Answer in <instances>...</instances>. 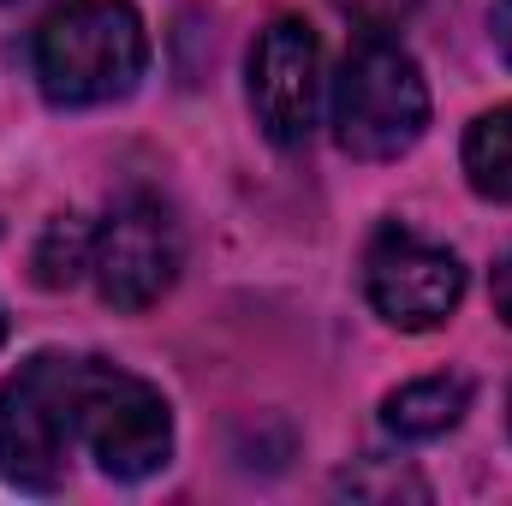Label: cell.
I'll return each instance as SVG.
<instances>
[{
    "label": "cell",
    "instance_id": "6da1fadb",
    "mask_svg": "<svg viewBox=\"0 0 512 506\" xmlns=\"http://www.w3.org/2000/svg\"><path fill=\"white\" fill-rule=\"evenodd\" d=\"M30 66L54 108H108L149 72V30L131 0H60L30 36Z\"/></svg>",
    "mask_w": 512,
    "mask_h": 506
},
{
    "label": "cell",
    "instance_id": "7a4b0ae2",
    "mask_svg": "<svg viewBox=\"0 0 512 506\" xmlns=\"http://www.w3.org/2000/svg\"><path fill=\"white\" fill-rule=\"evenodd\" d=\"M429 131V84L393 36H358L334 78V137L352 161H399Z\"/></svg>",
    "mask_w": 512,
    "mask_h": 506
},
{
    "label": "cell",
    "instance_id": "3957f363",
    "mask_svg": "<svg viewBox=\"0 0 512 506\" xmlns=\"http://www.w3.org/2000/svg\"><path fill=\"white\" fill-rule=\"evenodd\" d=\"M78 364L66 352H36L0 387V483L54 495L78 453Z\"/></svg>",
    "mask_w": 512,
    "mask_h": 506
},
{
    "label": "cell",
    "instance_id": "277c9868",
    "mask_svg": "<svg viewBox=\"0 0 512 506\" xmlns=\"http://www.w3.org/2000/svg\"><path fill=\"white\" fill-rule=\"evenodd\" d=\"M78 447L114 483H143L173 459V411L161 387L108 358L78 364Z\"/></svg>",
    "mask_w": 512,
    "mask_h": 506
},
{
    "label": "cell",
    "instance_id": "5b68a950",
    "mask_svg": "<svg viewBox=\"0 0 512 506\" xmlns=\"http://www.w3.org/2000/svg\"><path fill=\"white\" fill-rule=\"evenodd\" d=\"M179 268H185V233L173 209L155 191H126L96 227V251H90V280L102 304L137 316L173 292Z\"/></svg>",
    "mask_w": 512,
    "mask_h": 506
},
{
    "label": "cell",
    "instance_id": "8992f818",
    "mask_svg": "<svg viewBox=\"0 0 512 506\" xmlns=\"http://www.w3.org/2000/svg\"><path fill=\"white\" fill-rule=\"evenodd\" d=\"M364 298L376 304L387 328L399 334H429L441 328L459 298H465V262L447 245L417 239L411 227L387 221L364 251Z\"/></svg>",
    "mask_w": 512,
    "mask_h": 506
},
{
    "label": "cell",
    "instance_id": "52a82bcc",
    "mask_svg": "<svg viewBox=\"0 0 512 506\" xmlns=\"http://www.w3.org/2000/svg\"><path fill=\"white\" fill-rule=\"evenodd\" d=\"M245 96H251L256 131L274 149H304L322 108V42L304 18L262 24L245 60Z\"/></svg>",
    "mask_w": 512,
    "mask_h": 506
},
{
    "label": "cell",
    "instance_id": "ba28073f",
    "mask_svg": "<svg viewBox=\"0 0 512 506\" xmlns=\"http://www.w3.org/2000/svg\"><path fill=\"white\" fill-rule=\"evenodd\" d=\"M465 411H471V381L465 376H423L393 387L382 399V423L399 441H435V435L459 429Z\"/></svg>",
    "mask_w": 512,
    "mask_h": 506
},
{
    "label": "cell",
    "instance_id": "9c48e42d",
    "mask_svg": "<svg viewBox=\"0 0 512 506\" xmlns=\"http://www.w3.org/2000/svg\"><path fill=\"white\" fill-rule=\"evenodd\" d=\"M465 179L477 197L512 203V102L477 114L465 131Z\"/></svg>",
    "mask_w": 512,
    "mask_h": 506
},
{
    "label": "cell",
    "instance_id": "30bf717a",
    "mask_svg": "<svg viewBox=\"0 0 512 506\" xmlns=\"http://www.w3.org/2000/svg\"><path fill=\"white\" fill-rule=\"evenodd\" d=\"M90 251H96V227L84 215H54L30 245V280L42 292H66L90 274Z\"/></svg>",
    "mask_w": 512,
    "mask_h": 506
},
{
    "label": "cell",
    "instance_id": "8fae6325",
    "mask_svg": "<svg viewBox=\"0 0 512 506\" xmlns=\"http://www.w3.org/2000/svg\"><path fill=\"white\" fill-rule=\"evenodd\" d=\"M334 6L358 24V36H387L417 12V0H334Z\"/></svg>",
    "mask_w": 512,
    "mask_h": 506
},
{
    "label": "cell",
    "instance_id": "7c38bea8",
    "mask_svg": "<svg viewBox=\"0 0 512 506\" xmlns=\"http://www.w3.org/2000/svg\"><path fill=\"white\" fill-rule=\"evenodd\" d=\"M489 298H495V316L512 328V251L495 262V274H489Z\"/></svg>",
    "mask_w": 512,
    "mask_h": 506
},
{
    "label": "cell",
    "instance_id": "4fadbf2b",
    "mask_svg": "<svg viewBox=\"0 0 512 506\" xmlns=\"http://www.w3.org/2000/svg\"><path fill=\"white\" fill-rule=\"evenodd\" d=\"M489 30H495V48H501V60L512 66V0H495V12H489Z\"/></svg>",
    "mask_w": 512,
    "mask_h": 506
},
{
    "label": "cell",
    "instance_id": "5bb4252c",
    "mask_svg": "<svg viewBox=\"0 0 512 506\" xmlns=\"http://www.w3.org/2000/svg\"><path fill=\"white\" fill-rule=\"evenodd\" d=\"M6 334H12V322H6V310H0V346H6Z\"/></svg>",
    "mask_w": 512,
    "mask_h": 506
},
{
    "label": "cell",
    "instance_id": "9a60e30c",
    "mask_svg": "<svg viewBox=\"0 0 512 506\" xmlns=\"http://www.w3.org/2000/svg\"><path fill=\"white\" fill-rule=\"evenodd\" d=\"M507 429H512V399H507Z\"/></svg>",
    "mask_w": 512,
    "mask_h": 506
}]
</instances>
